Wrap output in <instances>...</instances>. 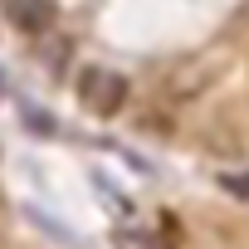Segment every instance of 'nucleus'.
I'll return each mask as SVG.
<instances>
[{
    "label": "nucleus",
    "mask_w": 249,
    "mask_h": 249,
    "mask_svg": "<svg viewBox=\"0 0 249 249\" xmlns=\"http://www.w3.org/2000/svg\"><path fill=\"white\" fill-rule=\"evenodd\" d=\"M0 5H5L10 25H20V30H44L49 25V5L44 0H0Z\"/></svg>",
    "instance_id": "nucleus-2"
},
{
    "label": "nucleus",
    "mask_w": 249,
    "mask_h": 249,
    "mask_svg": "<svg viewBox=\"0 0 249 249\" xmlns=\"http://www.w3.org/2000/svg\"><path fill=\"white\" fill-rule=\"evenodd\" d=\"M0 88H5V73H0Z\"/></svg>",
    "instance_id": "nucleus-3"
},
{
    "label": "nucleus",
    "mask_w": 249,
    "mask_h": 249,
    "mask_svg": "<svg viewBox=\"0 0 249 249\" xmlns=\"http://www.w3.org/2000/svg\"><path fill=\"white\" fill-rule=\"evenodd\" d=\"M78 103L93 112V117H112L127 103V78L117 69H103V64H83L78 69Z\"/></svg>",
    "instance_id": "nucleus-1"
}]
</instances>
